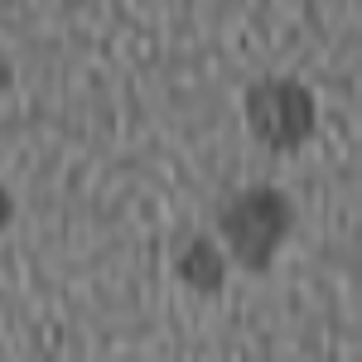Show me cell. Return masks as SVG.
Returning a JSON list of instances; mask_svg holds the SVG:
<instances>
[{
  "label": "cell",
  "instance_id": "1",
  "mask_svg": "<svg viewBox=\"0 0 362 362\" xmlns=\"http://www.w3.org/2000/svg\"><path fill=\"white\" fill-rule=\"evenodd\" d=\"M218 232H223V251L242 266V271H271L276 251L285 237L295 232V203L280 189H242L223 203L218 213Z\"/></svg>",
  "mask_w": 362,
  "mask_h": 362
},
{
  "label": "cell",
  "instance_id": "2",
  "mask_svg": "<svg viewBox=\"0 0 362 362\" xmlns=\"http://www.w3.org/2000/svg\"><path fill=\"white\" fill-rule=\"evenodd\" d=\"M242 116H247V131L266 150H300L314 126H319V107H314V92L295 78H261L256 87H247L242 97Z\"/></svg>",
  "mask_w": 362,
  "mask_h": 362
},
{
  "label": "cell",
  "instance_id": "3",
  "mask_svg": "<svg viewBox=\"0 0 362 362\" xmlns=\"http://www.w3.org/2000/svg\"><path fill=\"white\" fill-rule=\"evenodd\" d=\"M179 280L194 295H218L227 280V251H218L213 237H194L184 247V256H179Z\"/></svg>",
  "mask_w": 362,
  "mask_h": 362
},
{
  "label": "cell",
  "instance_id": "4",
  "mask_svg": "<svg viewBox=\"0 0 362 362\" xmlns=\"http://www.w3.org/2000/svg\"><path fill=\"white\" fill-rule=\"evenodd\" d=\"M10 223V194H5V189H0V227Z\"/></svg>",
  "mask_w": 362,
  "mask_h": 362
},
{
  "label": "cell",
  "instance_id": "5",
  "mask_svg": "<svg viewBox=\"0 0 362 362\" xmlns=\"http://www.w3.org/2000/svg\"><path fill=\"white\" fill-rule=\"evenodd\" d=\"M10 87V63H5V54H0V92Z\"/></svg>",
  "mask_w": 362,
  "mask_h": 362
}]
</instances>
